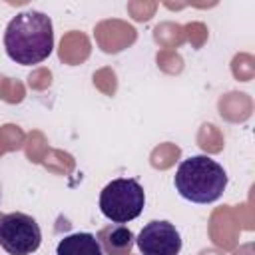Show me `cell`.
Returning a JSON list of instances; mask_svg holds the SVG:
<instances>
[{
  "label": "cell",
  "instance_id": "obj_1",
  "mask_svg": "<svg viewBox=\"0 0 255 255\" xmlns=\"http://www.w3.org/2000/svg\"><path fill=\"white\" fill-rule=\"evenodd\" d=\"M4 48L12 62L32 66L44 62L54 50V28L50 16L38 10L16 14L4 32Z\"/></svg>",
  "mask_w": 255,
  "mask_h": 255
},
{
  "label": "cell",
  "instance_id": "obj_2",
  "mask_svg": "<svg viewBox=\"0 0 255 255\" xmlns=\"http://www.w3.org/2000/svg\"><path fill=\"white\" fill-rule=\"evenodd\" d=\"M173 183L183 199L193 203H213L227 187V173L209 155H191L179 163Z\"/></svg>",
  "mask_w": 255,
  "mask_h": 255
},
{
  "label": "cell",
  "instance_id": "obj_3",
  "mask_svg": "<svg viewBox=\"0 0 255 255\" xmlns=\"http://www.w3.org/2000/svg\"><path fill=\"white\" fill-rule=\"evenodd\" d=\"M145 205V193L139 181L120 177L110 181L100 193V211L114 223L133 221Z\"/></svg>",
  "mask_w": 255,
  "mask_h": 255
},
{
  "label": "cell",
  "instance_id": "obj_4",
  "mask_svg": "<svg viewBox=\"0 0 255 255\" xmlns=\"http://www.w3.org/2000/svg\"><path fill=\"white\" fill-rule=\"evenodd\" d=\"M42 243V231L34 217L26 213H6L0 217V247L10 255H30Z\"/></svg>",
  "mask_w": 255,
  "mask_h": 255
},
{
  "label": "cell",
  "instance_id": "obj_5",
  "mask_svg": "<svg viewBox=\"0 0 255 255\" xmlns=\"http://www.w3.org/2000/svg\"><path fill=\"white\" fill-rule=\"evenodd\" d=\"M141 255H177L181 237L169 221H149L135 237Z\"/></svg>",
  "mask_w": 255,
  "mask_h": 255
},
{
  "label": "cell",
  "instance_id": "obj_6",
  "mask_svg": "<svg viewBox=\"0 0 255 255\" xmlns=\"http://www.w3.org/2000/svg\"><path fill=\"white\" fill-rule=\"evenodd\" d=\"M96 239H98L104 255H129L133 249V243H135L133 231L120 223L102 227L98 231Z\"/></svg>",
  "mask_w": 255,
  "mask_h": 255
},
{
  "label": "cell",
  "instance_id": "obj_7",
  "mask_svg": "<svg viewBox=\"0 0 255 255\" xmlns=\"http://www.w3.org/2000/svg\"><path fill=\"white\" fill-rule=\"evenodd\" d=\"M56 255H104L96 235L92 233H72L66 235L58 247Z\"/></svg>",
  "mask_w": 255,
  "mask_h": 255
}]
</instances>
